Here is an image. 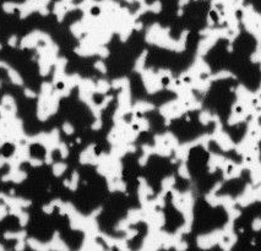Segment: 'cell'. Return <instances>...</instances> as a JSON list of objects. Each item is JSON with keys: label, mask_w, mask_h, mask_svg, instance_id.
<instances>
[{"label": "cell", "mask_w": 261, "mask_h": 251, "mask_svg": "<svg viewBox=\"0 0 261 251\" xmlns=\"http://www.w3.org/2000/svg\"><path fill=\"white\" fill-rule=\"evenodd\" d=\"M91 13H92L93 15H98L99 13H101V10H99L98 8H93V9H92V11H91Z\"/></svg>", "instance_id": "1"}, {"label": "cell", "mask_w": 261, "mask_h": 251, "mask_svg": "<svg viewBox=\"0 0 261 251\" xmlns=\"http://www.w3.org/2000/svg\"><path fill=\"white\" fill-rule=\"evenodd\" d=\"M57 87H58V89H59V90H63V89H64V83H63V82H58Z\"/></svg>", "instance_id": "2"}]
</instances>
